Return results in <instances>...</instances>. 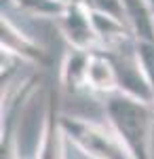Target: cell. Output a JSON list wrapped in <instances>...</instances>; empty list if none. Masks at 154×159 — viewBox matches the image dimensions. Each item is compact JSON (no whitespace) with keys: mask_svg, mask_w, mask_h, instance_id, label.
<instances>
[{"mask_svg":"<svg viewBox=\"0 0 154 159\" xmlns=\"http://www.w3.org/2000/svg\"><path fill=\"white\" fill-rule=\"evenodd\" d=\"M108 125L129 151L131 159H152L154 104L129 93H110L104 102Z\"/></svg>","mask_w":154,"mask_h":159,"instance_id":"6da1fadb","label":"cell"},{"mask_svg":"<svg viewBox=\"0 0 154 159\" xmlns=\"http://www.w3.org/2000/svg\"><path fill=\"white\" fill-rule=\"evenodd\" d=\"M61 125L66 138L89 159H131L129 151L120 142L110 125L87 121L80 117L61 115Z\"/></svg>","mask_w":154,"mask_h":159,"instance_id":"7a4b0ae2","label":"cell"},{"mask_svg":"<svg viewBox=\"0 0 154 159\" xmlns=\"http://www.w3.org/2000/svg\"><path fill=\"white\" fill-rule=\"evenodd\" d=\"M59 25V32L66 45L72 49H83V51H95L99 49L97 32L93 25V17L89 7L80 0H68L61 15L55 19Z\"/></svg>","mask_w":154,"mask_h":159,"instance_id":"3957f363","label":"cell"},{"mask_svg":"<svg viewBox=\"0 0 154 159\" xmlns=\"http://www.w3.org/2000/svg\"><path fill=\"white\" fill-rule=\"evenodd\" d=\"M0 47H2V55L9 57V60L24 61V64H30L36 68L51 66L49 51L38 40L28 36L6 15H2V21H0Z\"/></svg>","mask_w":154,"mask_h":159,"instance_id":"277c9868","label":"cell"},{"mask_svg":"<svg viewBox=\"0 0 154 159\" xmlns=\"http://www.w3.org/2000/svg\"><path fill=\"white\" fill-rule=\"evenodd\" d=\"M61 108L55 89H51L47 96V106L42 115V125H40V136L36 144L34 159H66V144L68 138L61 125Z\"/></svg>","mask_w":154,"mask_h":159,"instance_id":"5b68a950","label":"cell"},{"mask_svg":"<svg viewBox=\"0 0 154 159\" xmlns=\"http://www.w3.org/2000/svg\"><path fill=\"white\" fill-rule=\"evenodd\" d=\"M87 91L101 93L104 98L118 91V72H116V66H114L110 51H91L89 72H87Z\"/></svg>","mask_w":154,"mask_h":159,"instance_id":"8992f818","label":"cell"},{"mask_svg":"<svg viewBox=\"0 0 154 159\" xmlns=\"http://www.w3.org/2000/svg\"><path fill=\"white\" fill-rule=\"evenodd\" d=\"M89 60L91 51L72 49L63 53V60L59 66V85L66 93H80L87 91V72H89Z\"/></svg>","mask_w":154,"mask_h":159,"instance_id":"52a82bcc","label":"cell"},{"mask_svg":"<svg viewBox=\"0 0 154 159\" xmlns=\"http://www.w3.org/2000/svg\"><path fill=\"white\" fill-rule=\"evenodd\" d=\"M11 7L28 17H42V19H57L66 7L61 0H6Z\"/></svg>","mask_w":154,"mask_h":159,"instance_id":"ba28073f","label":"cell"},{"mask_svg":"<svg viewBox=\"0 0 154 159\" xmlns=\"http://www.w3.org/2000/svg\"><path fill=\"white\" fill-rule=\"evenodd\" d=\"M61 2H68V0H61Z\"/></svg>","mask_w":154,"mask_h":159,"instance_id":"9c48e42d","label":"cell"},{"mask_svg":"<svg viewBox=\"0 0 154 159\" xmlns=\"http://www.w3.org/2000/svg\"><path fill=\"white\" fill-rule=\"evenodd\" d=\"M152 2H154V0H152Z\"/></svg>","mask_w":154,"mask_h":159,"instance_id":"30bf717a","label":"cell"},{"mask_svg":"<svg viewBox=\"0 0 154 159\" xmlns=\"http://www.w3.org/2000/svg\"><path fill=\"white\" fill-rule=\"evenodd\" d=\"M152 4H154V2H152Z\"/></svg>","mask_w":154,"mask_h":159,"instance_id":"8fae6325","label":"cell"}]
</instances>
